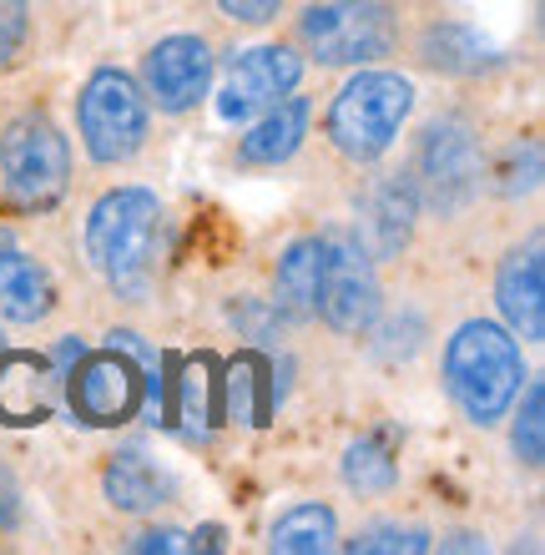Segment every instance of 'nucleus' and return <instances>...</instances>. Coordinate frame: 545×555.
<instances>
[{"label": "nucleus", "instance_id": "obj_1", "mask_svg": "<svg viewBox=\"0 0 545 555\" xmlns=\"http://www.w3.org/2000/svg\"><path fill=\"white\" fill-rule=\"evenodd\" d=\"M157 222L163 203L147 188H117L91 207L87 218V253L96 273L121 293V298H142L152 278V248H157Z\"/></svg>", "mask_w": 545, "mask_h": 555}, {"label": "nucleus", "instance_id": "obj_2", "mask_svg": "<svg viewBox=\"0 0 545 555\" xmlns=\"http://www.w3.org/2000/svg\"><path fill=\"white\" fill-rule=\"evenodd\" d=\"M520 379H525V364H520L516 338L495 328V323H465L450 349H444V384H450V399H455L465 420L475 424H495L520 395Z\"/></svg>", "mask_w": 545, "mask_h": 555}, {"label": "nucleus", "instance_id": "obj_3", "mask_svg": "<svg viewBox=\"0 0 545 555\" xmlns=\"http://www.w3.org/2000/svg\"><path fill=\"white\" fill-rule=\"evenodd\" d=\"M414 106V87L394 72H359L328 106V137L343 157L374 162L394 146L399 127Z\"/></svg>", "mask_w": 545, "mask_h": 555}, {"label": "nucleus", "instance_id": "obj_4", "mask_svg": "<svg viewBox=\"0 0 545 555\" xmlns=\"http://www.w3.org/2000/svg\"><path fill=\"white\" fill-rule=\"evenodd\" d=\"M298 41L324 66H364L394 51L399 21L384 0H324L298 21Z\"/></svg>", "mask_w": 545, "mask_h": 555}, {"label": "nucleus", "instance_id": "obj_5", "mask_svg": "<svg viewBox=\"0 0 545 555\" xmlns=\"http://www.w3.org/2000/svg\"><path fill=\"white\" fill-rule=\"evenodd\" d=\"M0 172H5V192L21 207H51L66 192V177H72L66 137L41 112L15 117L0 132Z\"/></svg>", "mask_w": 545, "mask_h": 555}, {"label": "nucleus", "instance_id": "obj_6", "mask_svg": "<svg viewBox=\"0 0 545 555\" xmlns=\"http://www.w3.org/2000/svg\"><path fill=\"white\" fill-rule=\"evenodd\" d=\"M76 121H81V142L96 162L117 167L142 146L147 137V96L127 72H96L76 102Z\"/></svg>", "mask_w": 545, "mask_h": 555}, {"label": "nucleus", "instance_id": "obj_7", "mask_svg": "<svg viewBox=\"0 0 545 555\" xmlns=\"http://www.w3.org/2000/svg\"><path fill=\"white\" fill-rule=\"evenodd\" d=\"M414 192H425L440 212H455L475 197L480 188V146L465 121L444 117L429 121L425 137H419V152H414Z\"/></svg>", "mask_w": 545, "mask_h": 555}, {"label": "nucleus", "instance_id": "obj_8", "mask_svg": "<svg viewBox=\"0 0 545 555\" xmlns=\"http://www.w3.org/2000/svg\"><path fill=\"white\" fill-rule=\"evenodd\" d=\"M319 308L339 334H364L379 319V278L374 258L354 233L324 237V268H319Z\"/></svg>", "mask_w": 545, "mask_h": 555}, {"label": "nucleus", "instance_id": "obj_9", "mask_svg": "<svg viewBox=\"0 0 545 555\" xmlns=\"http://www.w3.org/2000/svg\"><path fill=\"white\" fill-rule=\"evenodd\" d=\"M66 379H72L66 384L72 389V410L87 424H121V420H132V410L142 404L137 364L121 349L81 353Z\"/></svg>", "mask_w": 545, "mask_h": 555}, {"label": "nucleus", "instance_id": "obj_10", "mask_svg": "<svg viewBox=\"0 0 545 555\" xmlns=\"http://www.w3.org/2000/svg\"><path fill=\"white\" fill-rule=\"evenodd\" d=\"M298 76H303V61L288 46H252V51L237 56L233 76H228V87L218 96V112L228 121L258 117V112H268L298 87Z\"/></svg>", "mask_w": 545, "mask_h": 555}, {"label": "nucleus", "instance_id": "obj_11", "mask_svg": "<svg viewBox=\"0 0 545 555\" xmlns=\"http://www.w3.org/2000/svg\"><path fill=\"white\" fill-rule=\"evenodd\" d=\"M142 81L163 112H187L203 102L207 81H212V51L203 36H167L142 61Z\"/></svg>", "mask_w": 545, "mask_h": 555}, {"label": "nucleus", "instance_id": "obj_12", "mask_svg": "<svg viewBox=\"0 0 545 555\" xmlns=\"http://www.w3.org/2000/svg\"><path fill=\"white\" fill-rule=\"evenodd\" d=\"M414 212H419V192L410 182L389 177L379 188H368L364 203H359V243H364L368 258H389V253L404 248Z\"/></svg>", "mask_w": 545, "mask_h": 555}, {"label": "nucleus", "instance_id": "obj_13", "mask_svg": "<svg viewBox=\"0 0 545 555\" xmlns=\"http://www.w3.org/2000/svg\"><path fill=\"white\" fill-rule=\"evenodd\" d=\"M56 308V283L36 258L21 253L11 228H0V313L11 323H36Z\"/></svg>", "mask_w": 545, "mask_h": 555}, {"label": "nucleus", "instance_id": "obj_14", "mask_svg": "<svg viewBox=\"0 0 545 555\" xmlns=\"http://www.w3.org/2000/svg\"><path fill=\"white\" fill-rule=\"evenodd\" d=\"M495 304H501L505 323L520 338L541 344L545 338V283H541V248L510 253L495 278Z\"/></svg>", "mask_w": 545, "mask_h": 555}, {"label": "nucleus", "instance_id": "obj_15", "mask_svg": "<svg viewBox=\"0 0 545 555\" xmlns=\"http://www.w3.org/2000/svg\"><path fill=\"white\" fill-rule=\"evenodd\" d=\"M56 374L36 353H0V420L5 424H41L51 414Z\"/></svg>", "mask_w": 545, "mask_h": 555}, {"label": "nucleus", "instance_id": "obj_16", "mask_svg": "<svg viewBox=\"0 0 545 555\" xmlns=\"http://www.w3.org/2000/svg\"><path fill=\"white\" fill-rule=\"evenodd\" d=\"M309 117H313L309 96H283V102H273L263 112V121L237 142V157L252 162V167H278V162H288L298 152V142L309 137Z\"/></svg>", "mask_w": 545, "mask_h": 555}, {"label": "nucleus", "instance_id": "obj_17", "mask_svg": "<svg viewBox=\"0 0 545 555\" xmlns=\"http://www.w3.org/2000/svg\"><path fill=\"white\" fill-rule=\"evenodd\" d=\"M102 485H106V500H112L117 511H132V515L157 511V505H167V500H172V480H167L163 469L152 465L142 450L112 454V465H106Z\"/></svg>", "mask_w": 545, "mask_h": 555}, {"label": "nucleus", "instance_id": "obj_18", "mask_svg": "<svg viewBox=\"0 0 545 555\" xmlns=\"http://www.w3.org/2000/svg\"><path fill=\"white\" fill-rule=\"evenodd\" d=\"M319 268H324V237L288 243V253L278 258V273H273L278 308H288L294 319H309L313 308H319Z\"/></svg>", "mask_w": 545, "mask_h": 555}, {"label": "nucleus", "instance_id": "obj_19", "mask_svg": "<svg viewBox=\"0 0 545 555\" xmlns=\"http://www.w3.org/2000/svg\"><path fill=\"white\" fill-rule=\"evenodd\" d=\"M334 541H339V520H334L328 505H294L268 530V545L283 555H319L334 551Z\"/></svg>", "mask_w": 545, "mask_h": 555}, {"label": "nucleus", "instance_id": "obj_20", "mask_svg": "<svg viewBox=\"0 0 545 555\" xmlns=\"http://www.w3.org/2000/svg\"><path fill=\"white\" fill-rule=\"evenodd\" d=\"M343 480L354 490H368L379 495L389 485L399 480V450H394V435L389 429H374V435H359L343 454Z\"/></svg>", "mask_w": 545, "mask_h": 555}, {"label": "nucleus", "instance_id": "obj_21", "mask_svg": "<svg viewBox=\"0 0 545 555\" xmlns=\"http://www.w3.org/2000/svg\"><path fill=\"white\" fill-rule=\"evenodd\" d=\"M273 384H268V369L263 359H237L233 369H228V404H233L237 420L248 424H263L268 410H273Z\"/></svg>", "mask_w": 545, "mask_h": 555}, {"label": "nucleus", "instance_id": "obj_22", "mask_svg": "<svg viewBox=\"0 0 545 555\" xmlns=\"http://www.w3.org/2000/svg\"><path fill=\"white\" fill-rule=\"evenodd\" d=\"M510 444H516L520 465L535 469L545 460V384L541 379L525 389V410H520L516 429H510Z\"/></svg>", "mask_w": 545, "mask_h": 555}, {"label": "nucleus", "instance_id": "obj_23", "mask_svg": "<svg viewBox=\"0 0 545 555\" xmlns=\"http://www.w3.org/2000/svg\"><path fill=\"white\" fill-rule=\"evenodd\" d=\"M429 530H419V526H368V530H359L354 541H349V551H364V555H394V551H404V555H419V551H429Z\"/></svg>", "mask_w": 545, "mask_h": 555}, {"label": "nucleus", "instance_id": "obj_24", "mask_svg": "<svg viewBox=\"0 0 545 555\" xmlns=\"http://www.w3.org/2000/svg\"><path fill=\"white\" fill-rule=\"evenodd\" d=\"M541 182V146L525 142V146H510V157H505V182L501 188L516 197V192H535Z\"/></svg>", "mask_w": 545, "mask_h": 555}, {"label": "nucleus", "instance_id": "obj_25", "mask_svg": "<svg viewBox=\"0 0 545 555\" xmlns=\"http://www.w3.org/2000/svg\"><path fill=\"white\" fill-rule=\"evenodd\" d=\"M26 26H30L26 0H0V66L15 61V51L26 41Z\"/></svg>", "mask_w": 545, "mask_h": 555}, {"label": "nucleus", "instance_id": "obj_26", "mask_svg": "<svg viewBox=\"0 0 545 555\" xmlns=\"http://www.w3.org/2000/svg\"><path fill=\"white\" fill-rule=\"evenodd\" d=\"M218 5L233 15L237 26H268L283 11V0H218Z\"/></svg>", "mask_w": 545, "mask_h": 555}, {"label": "nucleus", "instance_id": "obj_27", "mask_svg": "<svg viewBox=\"0 0 545 555\" xmlns=\"http://www.w3.org/2000/svg\"><path fill=\"white\" fill-rule=\"evenodd\" d=\"M207 379H203V364H192L187 374H182V420H207V399H203Z\"/></svg>", "mask_w": 545, "mask_h": 555}, {"label": "nucleus", "instance_id": "obj_28", "mask_svg": "<svg viewBox=\"0 0 545 555\" xmlns=\"http://www.w3.org/2000/svg\"><path fill=\"white\" fill-rule=\"evenodd\" d=\"M132 551H192V541L182 530H147V535H137Z\"/></svg>", "mask_w": 545, "mask_h": 555}, {"label": "nucleus", "instance_id": "obj_29", "mask_svg": "<svg viewBox=\"0 0 545 555\" xmlns=\"http://www.w3.org/2000/svg\"><path fill=\"white\" fill-rule=\"evenodd\" d=\"M0 526H15V490L5 475H0Z\"/></svg>", "mask_w": 545, "mask_h": 555}, {"label": "nucleus", "instance_id": "obj_30", "mask_svg": "<svg viewBox=\"0 0 545 555\" xmlns=\"http://www.w3.org/2000/svg\"><path fill=\"white\" fill-rule=\"evenodd\" d=\"M81 353H87V349H81V338H61V344H56V364H61V369H72L76 359H81Z\"/></svg>", "mask_w": 545, "mask_h": 555}]
</instances>
